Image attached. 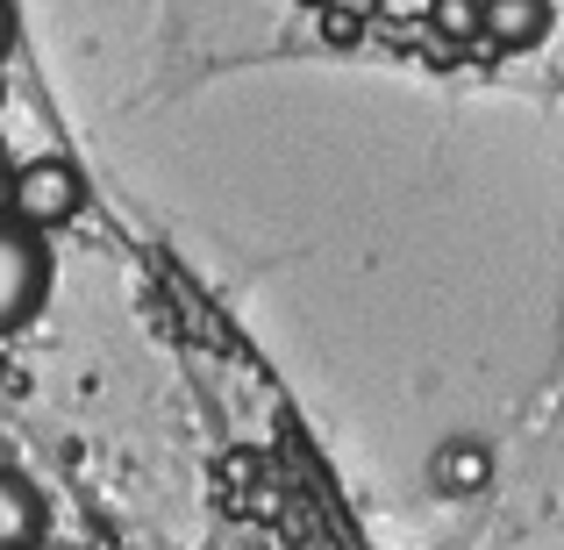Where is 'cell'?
Here are the masks:
<instances>
[{"label":"cell","mask_w":564,"mask_h":550,"mask_svg":"<svg viewBox=\"0 0 564 550\" xmlns=\"http://www.w3.org/2000/svg\"><path fill=\"white\" fill-rule=\"evenodd\" d=\"M8 43H14V8L0 0V57H8Z\"/></svg>","instance_id":"6"},{"label":"cell","mask_w":564,"mask_h":550,"mask_svg":"<svg viewBox=\"0 0 564 550\" xmlns=\"http://www.w3.org/2000/svg\"><path fill=\"white\" fill-rule=\"evenodd\" d=\"M479 29L508 51H529V43L551 36V8L543 0H479Z\"/></svg>","instance_id":"3"},{"label":"cell","mask_w":564,"mask_h":550,"mask_svg":"<svg viewBox=\"0 0 564 550\" xmlns=\"http://www.w3.org/2000/svg\"><path fill=\"white\" fill-rule=\"evenodd\" d=\"M51 229L22 222L14 207H0V336H14L51 293Z\"/></svg>","instance_id":"1"},{"label":"cell","mask_w":564,"mask_h":550,"mask_svg":"<svg viewBox=\"0 0 564 550\" xmlns=\"http://www.w3.org/2000/svg\"><path fill=\"white\" fill-rule=\"evenodd\" d=\"M22 543H43V500L22 472L0 465V550H22Z\"/></svg>","instance_id":"4"},{"label":"cell","mask_w":564,"mask_h":550,"mask_svg":"<svg viewBox=\"0 0 564 550\" xmlns=\"http://www.w3.org/2000/svg\"><path fill=\"white\" fill-rule=\"evenodd\" d=\"M436 29H451V36H471V29H479V0H436Z\"/></svg>","instance_id":"5"},{"label":"cell","mask_w":564,"mask_h":550,"mask_svg":"<svg viewBox=\"0 0 564 550\" xmlns=\"http://www.w3.org/2000/svg\"><path fill=\"white\" fill-rule=\"evenodd\" d=\"M8 207L22 222H36V229H65V222L86 215V172L72 165V158L43 151V158H22L8 180Z\"/></svg>","instance_id":"2"}]
</instances>
